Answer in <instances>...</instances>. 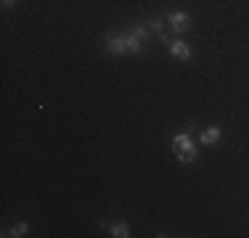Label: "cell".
Masks as SVG:
<instances>
[{
  "label": "cell",
  "mask_w": 249,
  "mask_h": 238,
  "mask_svg": "<svg viewBox=\"0 0 249 238\" xmlns=\"http://www.w3.org/2000/svg\"><path fill=\"white\" fill-rule=\"evenodd\" d=\"M151 37V29L146 24H133L124 32H109L101 45L109 56H138Z\"/></svg>",
  "instance_id": "cell-1"
},
{
  "label": "cell",
  "mask_w": 249,
  "mask_h": 238,
  "mask_svg": "<svg viewBox=\"0 0 249 238\" xmlns=\"http://www.w3.org/2000/svg\"><path fill=\"white\" fill-rule=\"evenodd\" d=\"M173 153L180 164H191V162H196L199 148L188 133H178V135H173Z\"/></svg>",
  "instance_id": "cell-2"
},
{
  "label": "cell",
  "mask_w": 249,
  "mask_h": 238,
  "mask_svg": "<svg viewBox=\"0 0 249 238\" xmlns=\"http://www.w3.org/2000/svg\"><path fill=\"white\" fill-rule=\"evenodd\" d=\"M164 21H170V29L175 34H186L191 29V14H186V11H170Z\"/></svg>",
  "instance_id": "cell-3"
},
{
  "label": "cell",
  "mask_w": 249,
  "mask_h": 238,
  "mask_svg": "<svg viewBox=\"0 0 249 238\" xmlns=\"http://www.w3.org/2000/svg\"><path fill=\"white\" fill-rule=\"evenodd\" d=\"M167 51H170V56L178 58V61H183V64H188L194 58V51H191V45L186 43L183 37H175V40H170L167 43Z\"/></svg>",
  "instance_id": "cell-4"
},
{
  "label": "cell",
  "mask_w": 249,
  "mask_h": 238,
  "mask_svg": "<svg viewBox=\"0 0 249 238\" xmlns=\"http://www.w3.org/2000/svg\"><path fill=\"white\" fill-rule=\"evenodd\" d=\"M220 135H223V130L217 127V124H210L207 130H201V146H215L217 140H220Z\"/></svg>",
  "instance_id": "cell-5"
},
{
  "label": "cell",
  "mask_w": 249,
  "mask_h": 238,
  "mask_svg": "<svg viewBox=\"0 0 249 238\" xmlns=\"http://www.w3.org/2000/svg\"><path fill=\"white\" fill-rule=\"evenodd\" d=\"M106 230H109L111 238H130V225L124 222V220H114Z\"/></svg>",
  "instance_id": "cell-6"
},
{
  "label": "cell",
  "mask_w": 249,
  "mask_h": 238,
  "mask_svg": "<svg viewBox=\"0 0 249 238\" xmlns=\"http://www.w3.org/2000/svg\"><path fill=\"white\" fill-rule=\"evenodd\" d=\"M146 27H149L151 32H157L159 37L164 34V19H159V16H151V19H146Z\"/></svg>",
  "instance_id": "cell-7"
},
{
  "label": "cell",
  "mask_w": 249,
  "mask_h": 238,
  "mask_svg": "<svg viewBox=\"0 0 249 238\" xmlns=\"http://www.w3.org/2000/svg\"><path fill=\"white\" fill-rule=\"evenodd\" d=\"M27 230H29V222H24V220H21V222H16L14 228L8 230V233L5 236H14V238H21V236H27Z\"/></svg>",
  "instance_id": "cell-8"
},
{
  "label": "cell",
  "mask_w": 249,
  "mask_h": 238,
  "mask_svg": "<svg viewBox=\"0 0 249 238\" xmlns=\"http://www.w3.org/2000/svg\"><path fill=\"white\" fill-rule=\"evenodd\" d=\"M0 3H3V8H14V5L19 3V0H0Z\"/></svg>",
  "instance_id": "cell-9"
}]
</instances>
